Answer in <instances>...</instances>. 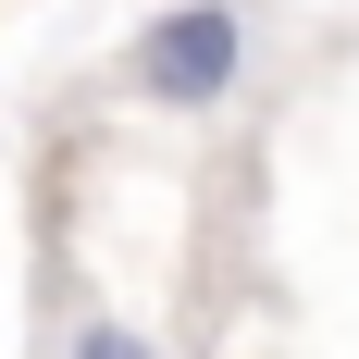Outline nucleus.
<instances>
[{
  "instance_id": "f257e3e1",
  "label": "nucleus",
  "mask_w": 359,
  "mask_h": 359,
  "mask_svg": "<svg viewBox=\"0 0 359 359\" xmlns=\"http://www.w3.org/2000/svg\"><path fill=\"white\" fill-rule=\"evenodd\" d=\"M236 74H248V13H236V0H174V13L137 25V50H124V87H137L149 111H211Z\"/></svg>"
},
{
  "instance_id": "f03ea898",
  "label": "nucleus",
  "mask_w": 359,
  "mask_h": 359,
  "mask_svg": "<svg viewBox=\"0 0 359 359\" xmlns=\"http://www.w3.org/2000/svg\"><path fill=\"white\" fill-rule=\"evenodd\" d=\"M74 359H161L149 334H124V323H74Z\"/></svg>"
}]
</instances>
